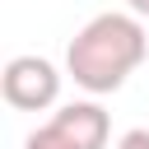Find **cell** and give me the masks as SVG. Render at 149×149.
I'll return each mask as SVG.
<instances>
[{
	"label": "cell",
	"mask_w": 149,
	"mask_h": 149,
	"mask_svg": "<svg viewBox=\"0 0 149 149\" xmlns=\"http://www.w3.org/2000/svg\"><path fill=\"white\" fill-rule=\"evenodd\" d=\"M144 56H149V33L140 28V14L107 9L74 33V42L65 47V70L88 93H116Z\"/></svg>",
	"instance_id": "cell-1"
},
{
	"label": "cell",
	"mask_w": 149,
	"mask_h": 149,
	"mask_svg": "<svg viewBox=\"0 0 149 149\" xmlns=\"http://www.w3.org/2000/svg\"><path fill=\"white\" fill-rule=\"evenodd\" d=\"M0 93L19 112H42L61 98V74L47 56H14L0 74Z\"/></svg>",
	"instance_id": "cell-2"
},
{
	"label": "cell",
	"mask_w": 149,
	"mask_h": 149,
	"mask_svg": "<svg viewBox=\"0 0 149 149\" xmlns=\"http://www.w3.org/2000/svg\"><path fill=\"white\" fill-rule=\"evenodd\" d=\"M51 126H56L61 135H70L79 149H102L107 135H112V121H107V112H102L98 102H65V107L51 116Z\"/></svg>",
	"instance_id": "cell-3"
},
{
	"label": "cell",
	"mask_w": 149,
	"mask_h": 149,
	"mask_svg": "<svg viewBox=\"0 0 149 149\" xmlns=\"http://www.w3.org/2000/svg\"><path fill=\"white\" fill-rule=\"evenodd\" d=\"M23 149H79V144H74L70 135H61V130L47 121V126H37V130L23 140Z\"/></svg>",
	"instance_id": "cell-4"
},
{
	"label": "cell",
	"mask_w": 149,
	"mask_h": 149,
	"mask_svg": "<svg viewBox=\"0 0 149 149\" xmlns=\"http://www.w3.org/2000/svg\"><path fill=\"white\" fill-rule=\"evenodd\" d=\"M116 149H149V130H126L116 140Z\"/></svg>",
	"instance_id": "cell-5"
},
{
	"label": "cell",
	"mask_w": 149,
	"mask_h": 149,
	"mask_svg": "<svg viewBox=\"0 0 149 149\" xmlns=\"http://www.w3.org/2000/svg\"><path fill=\"white\" fill-rule=\"evenodd\" d=\"M130 9H135L140 19H149V0H130Z\"/></svg>",
	"instance_id": "cell-6"
}]
</instances>
